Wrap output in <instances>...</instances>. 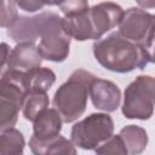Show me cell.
Wrapping results in <instances>:
<instances>
[{"label":"cell","instance_id":"cell-1","mask_svg":"<svg viewBox=\"0 0 155 155\" xmlns=\"http://www.w3.org/2000/svg\"><path fill=\"white\" fill-rule=\"evenodd\" d=\"M92 51L96 61L104 69L114 73L125 74L144 69L153 63L151 50L121 36L117 31L96 40Z\"/></svg>","mask_w":155,"mask_h":155},{"label":"cell","instance_id":"cell-2","mask_svg":"<svg viewBox=\"0 0 155 155\" xmlns=\"http://www.w3.org/2000/svg\"><path fill=\"white\" fill-rule=\"evenodd\" d=\"M124 15V10L120 5L105 1L97 4L86 10L65 16L64 29L68 35L78 41L98 40L107 31L119 25Z\"/></svg>","mask_w":155,"mask_h":155},{"label":"cell","instance_id":"cell-3","mask_svg":"<svg viewBox=\"0 0 155 155\" xmlns=\"http://www.w3.org/2000/svg\"><path fill=\"white\" fill-rule=\"evenodd\" d=\"M96 78L91 71L76 69L70 74L68 80L57 88L52 103L63 122L70 124L82 116L87 107L90 86Z\"/></svg>","mask_w":155,"mask_h":155},{"label":"cell","instance_id":"cell-4","mask_svg":"<svg viewBox=\"0 0 155 155\" xmlns=\"http://www.w3.org/2000/svg\"><path fill=\"white\" fill-rule=\"evenodd\" d=\"M23 73L7 70L0 78V132L12 128L18 120L25 96Z\"/></svg>","mask_w":155,"mask_h":155},{"label":"cell","instance_id":"cell-5","mask_svg":"<svg viewBox=\"0 0 155 155\" xmlns=\"http://www.w3.org/2000/svg\"><path fill=\"white\" fill-rule=\"evenodd\" d=\"M155 80L150 75H138L124 92L122 114L127 119L149 120L154 113Z\"/></svg>","mask_w":155,"mask_h":155},{"label":"cell","instance_id":"cell-6","mask_svg":"<svg viewBox=\"0 0 155 155\" xmlns=\"http://www.w3.org/2000/svg\"><path fill=\"white\" fill-rule=\"evenodd\" d=\"M65 30L64 19L54 12H41L33 17L18 16L7 28V35L16 42L35 41L47 34Z\"/></svg>","mask_w":155,"mask_h":155},{"label":"cell","instance_id":"cell-7","mask_svg":"<svg viewBox=\"0 0 155 155\" xmlns=\"http://www.w3.org/2000/svg\"><path fill=\"white\" fill-rule=\"evenodd\" d=\"M114 132V121L107 113H94L78 121L70 131V140L84 150H94Z\"/></svg>","mask_w":155,"mask_h":155},{"label":"cell","instance_id":"cell-8","mask_svg":"<svg viewBox=\"0 0 155 155\" xmlns=\"http://www.w3.org/2000/svg\"><path fill=\"white\" fill-rule=\"evenodd\" d=\"M121 36L137 42L149 50L153 47L154 34V15L139 7H130L124 11L119 23V31Z\"/></svg>","mask_w":155,"mask_h":155},{"label":"cell","instance_id":"cell-9","mask_svg":"<svg viewBox=\"0 0 155 155\" xmlns=\"http://www.w3.org/2000/svg\"><path fill=\"white\" fill-rule=\"evenodd\" d=\"M90 97L94 108L113 113L120 107L121 91L113 81L96 78L90 86Z\"/></svg>","mask_w":155,"mask_h":155},{"label":"cell","instance_id":"cell-10","mask_svg":"<svg viewBox=\"0 0 155 155\" xmlns=\"http://www.w3.org/2000/svg\"><path fill=\"white\" fill-rule=\"evenodd\" d=\"M70 41L71 38L68 35V33L65 30H59L40 38L36 47L42 59L61 63L69 56Z\"/></svg>","mask_w":155,"mask_h":155},{"label":"cell","instance_id":"cell-11","mask_svg":"<svg viewBox=\"0 0 155 155\" xmlns=\"http://www.w3.org/2000/svg\"><path fill=\"white\" fill-rule=\"evenodd\" d=\"M40 56L35 41H21L11 50L7 59V70L28 71L41 65ZM6 70V71H7Z\"/></svg>","mask_w":155,"mask_h":155},{"label":"cell","instance_id":"cell-12","mask_svg":"<svg viewBox=\"0 0 155 155\" xmlns=\"http://www.w3.org/2000/svg\"><path fill=\"white\" fill-rule=\"evenodd\" d=\"M29 148L35 155H75L76 148L70 139L57 134L47 139H36L31 137L29 139Z\"/></svg>","mask_w":155,"mask_h":155},{"label":"cell","instance_id":"cell-13","mask_svg":"<svg viewBox=\"0 0 155 155\" xmlns=\"http://www.w3.org/2000/svg\"><path fill=\"white\" fill-rule=\"evenodd\" d=\"M63 120L54 108H46L33 121V136L36 139H47L59 134Z\"/></svg>","mask_w":155,"mask_h":155},{"label":"cell","instance_id":"cell-14","mask_svg":"<svg viewBox=\"0 0 155 155\" xmlns=\"http://www.w3.org/2000/svg\"><path fill=\"white\" fill-rule=\"evenodd\" d=\"M25 92H47L56 81V74L48 68H34L23 73Z\"/></svg>","mask_w":155,"mask_h":155},{"label":"cell","instance_id":"cell-15","mask_svg":"<svg viewBox=\"0 0 155 155\" xmlns=\"http://www.w3.org/2000/svg\"><path fill=\"white\" fill-rule=\"evenodd\" d=\"M119 136L124 142V145L127 150V154H131V155L140 154L147 148L148 133L140 126L127 125L120 130Z\"/></svg>","mask_w":155,"mask_h":155},{"label":"cell","instance_id":"cell-16","mask_svg":"<svg viewBox=\"0 0 155 155\" xmlns=\"http://www.w3.org/2000/svg\"><path fill=\"white\" fill-rule=\"evenodd\" d=\"M25 140L23 133L12 127L0 133V155H21L24 153Z\"/></svg>","mask_w":155,"mask_h":155},{"label":"cell","instance_id":"cell-17","mask_svg":"<svg viewBox=\"0 0 155 155\" xmlns=\"http://www.w3.org/2000/svg\"><path fill=\"white\" fill-rule=\"evenodd\" d=\"M50 99L47 92H28L24 96L22 103V113L25 120L34 121L35 117L48 108Z\"/></svg>","mask_w":155,"mask_h":155},{"label":"cell","instance_id":"cell-18","mask_svg":"<svg viewBox=\"0 0 155 155\" xmlns=\"http://www.w3.org/2000/svg\"><path fill=\"white\" fill-rule=\"evenodd\" d=\"M94 151L97 154H120V155H127V150L124 145L122 139L119 134L114 136L111 134L108 139H105L103 143H101Z\"/></svg>","mask_w":155,"mask_h":155},{"label":"cell","instance_id":"cell-19","mask_svg":"<svg viewBox=\"0 0 155 155\" xmlns=\"http://www.w3.org/2000/svg\"><path fill=\"white\" fill-rule=\"evenodd\" d=\"M18 17L15 0H0V27L8 28Z\"/></svg>","mask_w":155,"mask_h":155},{"label":"cell","instance_id":"cell-20","mask_svg":"<svg viewBox=\"0 0 155 155\" xmlns=\"http://www.w3.org/2000/svg\"><path fill=\"white\" fill-rule=\"evenodd\" d=\"M54 5L59 7L64 16H70L86 10L88 0H54Z\"/></svg>","mask_w":155,"mask_h":155},{"label":"cell","instance_id":"cell-21","mask_svg":"<svg viewBox=\"0 0 155 155\" xmlns=\"http://www.w3.org/2000/svg\"><path fill=\"white\" fill-rule=\"evenodd\" d=\"M16 5L25 12H36L45 6H53L54 0H15Z\"/></svg>","mask_w":155,"mask_h":155},{"label":"cell","instance_id":"cell-22","mask_svg":"<svg viewBox=\"0 0 155 155\" xmlns=\"http://www.w3.org/2000/svg\"><path fill=\"white\" fill-rule=\"evenodd\" d=\"M11 52V47L6 42H0V76L7 70V59Z\"/></svg>","mask_w":155,"mask_h":155},{"label":"cell","instance_id":"cell-23","mask_svg":"<svg viewBox=\"0 0 155 155\" xmlns=\"http://www.w3.org/2000/svg\"><path fill=\"white\" fill-rule=\"evenodd\" d=\"M136 1L143 8H154L155 7V0H136Z\"/></svg>","mask_w":155,"mask_h":155}]
</instances>
